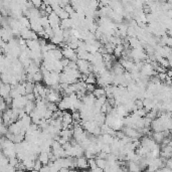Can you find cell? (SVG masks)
<instances>
[{
	"mask_svg": "<svg viewBox=\"0 0 172 172\" xmlns=\"http://www.w3.org/2000/svg\"><path fill=\"white\" fill-rule=\"evenodd\" d=\"M76 164L79 168H87L89 166V163H88V159L86 157H80L78 158V160L76 161Z\"/></svg>",
	"mask_w": 172,
	"mask_h": 172,
	"instance_id": "cell-1",
	"label": "cell"
}]
</instances>
